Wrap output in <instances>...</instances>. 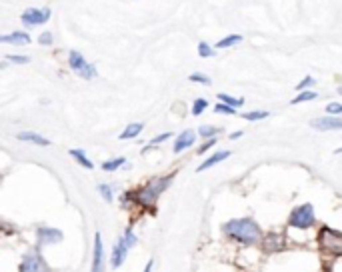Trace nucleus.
<instances>
[{
	"instance_id": "nucleus-37",
	"label": "nucleus",
	"mask_w": 342,
	"mask_h": 272,
	"mask_svg": "<svg viewBox=\"0 0 342 272\" xmlns=\"http://www.w3.org/2000/svg\"><path fill=\"white\" fill-rule=\"evenodd\" d=\"M152 266H154V260H148V264H146L144 272H152Z\"/></svg>"
},
{
	"instance_id": "nucleus-29",
	"label": "nucleus",
	"mask_w": 342,
	"mask_h": 272,
	"mask_svg": "<svg viewBox=\"0 0 342 272\" xmlns=\"http://www.w3.org/2000/svg\"><path fill=\"white\" fill-rule=\"evenodd\" d=\"M192 82H200V84H210V78L208 76H204V74H200V72H194V74H190L188 76Z\"/></svg>"
},
{
	"instance_id": "nucleus-23",
	"label": "nucleus",
	"mask_w": 342,
	"mask_h": 272,
	"mask_svg": "<svg viewBox=\"0 0 342 272\" xmlns=\"http://www.w3.org/2000/svg\"><path fill=\"white\" fill-rule=\"evenodd\" d=\"M316 98V92H310V90H302L296 98H292V104H300V102H306V100H314Z\"/></svg>"
},
{
	"instance_id": "nucleus-5",
	"label": "nucleus",
	"mask_w": 342,
	"mask_h": 272,
	"mask_svg": "<svg viewBox=\"0 0 342 272\" xmlns=\"http://www.w3.org/2000/svg\"><path fill=\"white\" fill-rule=\"evenodd\" d=\"M68 64H70V68H72L80 78L90 80V78L96 76V68H94L92 64H88V62L84 60V56L80 55V52H76V50H72V52L68 55Z\"/></svg>"
},
{
	"instance_id": "nucleus-21",
	"label": "nucleus",
	"mask_w": 342,
	"mask_h": 272,
	"mask_svg": "<svg viewBox=\"0 0 342 272\" xmlns=\"http://www.w3.org/2000/svg\"><path fill=\"white\" fill-rule=\"evenodd\" d=\"M218 98H220V102H224V104H228V106H242L244 104V98H234V96H230V94H218Z\"/></svg>"
},
{
	"instance_id": "nucleus-24",
	"label": "nucleus",
	"mask_w": 342,
	"mask_h": 272,
	"mask_svg": "<svg viewBox=\"0 0 342 272\" xmlns=\"http://www.w3.org/2000/svg\"><path fill=\"white\" fill-rule=\"evenodd\" d=\"M206 108H208V100L198 98V100H194V104H192V114H194V116H198V114H202Z\"/></svg>"
},
{
	"instance_id": "nucleus-35",
	"label": "nucleus",
	"mask_w": 342,
	"mask_h": 272,
	"mask_svg": "<svg viewBox=\"0 0 342 272\" xmlns=\"http://www.w3.org/2000/svg\"><path fill=\"white\" fill-rule=\"evenodd\" d=\"M8 60H10V62H16V64H28V60H30V58H28V56L10 55V56H8Z\"/></svg>"
},
{
	"instance_id": "nucleus-8",
	"label": "nucleus",
	"mask_w": 342,
	"mask_h": 272,
	"mask_svg": "<svg viewBox=\"0 0 342 272\" xmlns=\"http://www.w3.org/2000/svg\"><path fill=\"white\" fill-rule=\"evenodd\" d=\"M262 246L266 252H280L286 248V236L280 232H270L262 238Z\"/></svg>"
},
{
	"instance_id": "nucleus-13",
	"label": "nucleus",
	"mask_w": 342,
	"mask_h": 272,
	"mask_svg": "<svg viewBox=\"0 0 342 272\" xmlns=\"http://www.w3.org/2000/svg\"><path fill=\"white\" fill-rule=\"evenodd\" d=\"M102 262H104V248H102V238L96 232L94 234V256H92V270L90 272H102Z\"/></svg>"
},
{
	"instance_id": "nucleus-26",
	"label": "nucleus",
	"mask_w": 342,
	"mask_h": 272,
	"mask_svg": "<svg viewBox=\"0 0 342 272\" xmlns=\"http://www.w3.org/2000/svg\"><path fill=\"white\" fill-rule=\"evenodd\" d=\"M168 138H170V132H164V134H158V136H154V138H152V140L148 142V146H144V148H142V152H144L146 148H152L154 144H160V142H164V140H168Z\"/></svg>"
},
{
	"instance_id": "nucleus-16",
	"label": "nucleus",
	"mask_w": 342,
	"mask_h": 272,
	"mask_svg": "<svg viewBox=\"0 0 342 272\" xmlns=\"http://www.w3.org/2000/svg\"><path fill=\"white\" fill-rule=\"evenodd\" d=\"M16 138H18V140H24V142H34V144H38V146H48V144H50L48 138H44V136H40V134H36V132H20Z\"/></svg>"
},
{
	"instance_id": "nucleus-38",
	"label": "nucleus",
	"mask_w": 342,
	"mask_h": 272,
	"mask_svg": "<svg viewBox=\"0 0 342 272\" xmlns=\"http://www.w3.org/2000/svg\"><path fill=\"white\" fill-rule=\"evenodd\" d=\"M240 136H242V132H234L230 138H232V140H236V138H240Z\"/></svg>"
},
{
	"instance_id": "nucleus-27",
	"label": "nucleus",
	"mask_w": 342,
	"mask_h": 272,
	"mask_svg": "<svg viewBox=\"0 0 342 272\" xmlns=\"http://www.w3.org/2000/svg\"><path fill=\"white\" fill-rule=\"evenodd\" d=\"M198 55L202 56V58H210V56H214V50H212L206 42H200V44H198Z\"/></svg>"
},
{
	"instance_id": "nucleus-28",
	"label": "nucleus",
	"mask_w": 342,
	"mask_h": 272,
	"mask_svg": "<svg viewBox=\"0 0 342 272\" xmlns=\"http://www.w3.org/2000/svg\"><path fill=\"white\" fill-rule=\"evenodd\" d=\"M198 134H200L202 138H208V136L218 134V130H216V128H212V126H206V124H204V126H200V128H198Z\"/></svg>"
},
{
	"instance_id": "nucleus-14",
	"label": "nucleus",
	"mask_w": 342,
	"mask_h": 272,
	"mask_svg": "<svg viewBox=\"0 0 342 272\" xmlns=\"http://www.w3.org/2000/svg\"><path fill=\"white\" fill-rule=\"evenodd\" d=\"M0 42L2 44H28L30 42V36L26 34V32H12V34H6V36H2L0 38Z\"/></svg>"
},
{
	"instance_id": "nucleus-19",
	"label": "nucleus",
	"mask_w": 342,
	"mask_h": 272,
	"mask_svg": "<svg viewBox=\"0 0 342 272\" xmlns=\"http://www.w3.org/2000/svg\"><path fill=\"white\" fill-rule=\"evenodd\" d=\"M242 40V36L240 34H230L226 38H222V40H218V48H228V46H234V44H238Z\"/></svg>"
},
{
	"instance_id": "nucleus-30",
	"label": "nucleus",
	"mask_w": 342,
	"mask_h": 272,
	"mask_svg": "<svg viewBox=\"0 0 342 272\" xmlns=\"http://www.w3.org/2000/svg\"><path fill=\"white\" fill-rule=\"evenodd\" d=\"M122 238H124V242H126V244L130 246V248H132V246L136 244V236H134V232H132V228H128V230L124 232V236H122Z\"/></svg>"
},
{
	"instance_id": "nucleus-36",
	"label": "nucleus",
	"mask_w": 342,
	"mask_h": 272,
	"mask_svg": "<svg viewBox=\"0 0 342 272\" xmlns=\"http://www.w3.org/2000/svg\"><path fill=\"white\" fill-rule=\"evenodd\" d=\"M210 146H214V140H208V142H204V144H202V146H200V148H198V152H200V154H202V152H206V150H208V148H210Z\"/></svg>"
},
{
	"instance_id": "nucleus-22",
	"label": "nucleus",
	"mask_w": 342,
	"mask_h": 272,
	"mask_svg": "<svg viewBox=\"0 0 342 272\" xmlns=\"http://www.w3.org/2000/svg\"><path fill=\"white\" fill-rule=\"evenodd\" d=\"M126 162V158H114V160H108V162H104L102 164V170H106V172H114V170H118L122 164Z\"/></svg>"
},
{
	"instance_id": "nucleus-20",
	"label": "nucleus",
	"mask_w": 342,
	"mask_h": 272,
	"mask_svg": "<svg viewBox=\"0 0 342 272\" xmlns=\"http://www.w3.org/2000/svg\"><path fill=\"white\" fill-rule=\"evenodd\" d=\"M244 120H250V122H254V120H264V118H268L270 116V112H266V110H260V112H244V114H240Z\"/></svg>"
},
{
	"instance_id": "nucleus-3",
	"label": "nucleus",
	"mask_w": 342,
	"mask_h": 272,
	"mask_svg": "<svg viewBox=\"0 0 342 272\" xmlns=\"http://www.w3.org/2000/svg\"><path fill=\"white\" fill-rule=\"evenodd\" d=\"M318 244L324 252H328L332 256H342V232L338 230L322 226L318 232Z\"/></svg>"
},
{
	"instance_id": "nucleus-1",
	"label": "nucleus",
	"mask_w": 342,
	"mask_h": 272,
	"mask_svg": "<svg viewBox=\"0 0 342 272\" xmlns=\"http://www.w3.org/2000/svg\"><path fill=\"white\" fill-rule=\"evenodd\" d=\"M224 234L230 240L240 244H256L260 242V228L252 218H234L224 224Z\"/></svg>"
},
{
	"instance_id": "nucleus-25",
	"label": "nucleus",
	"mask_w": 342,
	"mask_h": 272,
	"mask_svg": "<svg viewBox=\"0 0 342 272\" xmlns=\"http://www.w3.org/2000/svg\"><path fill=\"white\" fill-rule=\"evenodd\" d=\"M98 192L102 194V198H104L106 202H112L114 194H112V186H110V184H100V186H98Z\"/></svg>"
},
{
	"instance_id": "nucleus-15",
	"label": "nucleus",
	"mask_w": 342,
	"mask_h": 272,
	"mask_svg": "<svg viewBox=\"0 0 342 272\" xmlns=\"http://www.w3.org/2000/svg\"><path fill=\"white\" fill-rule=\"evenodd\" d=\"M228 156H230V152L228 150H220V152H216V154H212L208 160H204V162L198 166V172H204V170H208V168H212V166H216L218 162H222V160H226Z\"/></svg>"
},
{
	"instance_id": "nucleus-32",
	"label": "nucleus",
	"mask_w": 342,
	"mask_h": 272,
	"mask_svg": "<svg viewBox=\"0 0 342 272\" xmlns=\"http://www.w3.org/2000/svg\"><path fill=\"white\" fill-rule=\"evenodd\" d=\"M312 84H314V78H312V76H306L304 80H300V82H298V86H296V88L302 92L304 88H308V86H312Z\"/></svg>"
},
{
	"instance_id": "nucleus-11",
	"label": "nucleus",
	"mask_w": 342,
	"mask_h": 272,
	"mask_svg": "<svg viewBox=\"0 0 342 272\" xmlns=\"http://www.w3.org/2000/svg\"><path fill=\"white\" fill-rule=\"evenodd\" d=\"M128 244L124 242V238H120L118 242H116V246L112 248V258H110V264H112V268H120L122 264H124V260H126V256H128Z\"/></svg>"
},
{
	"instance_id": "nucleus-34",
	"label": "nucleus",
	"mask_w": 342,
	"mask_h": 272,
	"mask_svg": "<svg viewBox=\"0 0 342 272\" xmlns=\"http://www.w3.org/2000/svg\"><path fill=\"white\" fill-rule=\"evenodd\" d=\"M38 42H40L42 46H46V44H52V34H50V32H42V34L38 36Z\"/></svg>"
},
{
	"instance_id": "nucleus-39",
	"label": "nucleus",
	"mask_w": 342,
	"mask_h": 272,
	"mask_svg": "<svg viewBox=\"0 0 342 272\" xmlns=\"http://www.w3.org/2000/svg\"><path fill=\"white\" fill-rule=\"evenodd\" d=\"M338 92H340V94H342V86H340V88H338Z\"/></svg>"
},
{
	"instance_id": "nucleus-12",
	"label": "nucleus",
	"mask_w": 342,
	"mask_h": 272,
	"mask_svg": "<svg viewBox=\"0 0 342 272\" xmlns=\"http://www.w3.org/2000/svg\"><path fill=\"white\" fill-rule=\"evenodd\" d=\"M194 140H196V132H192V130H182V132L176 136V142H174V154H180L182 150L190 148V146L194 144Z\"/></svg>"
},
{
	"instance_id": "nucleus-6",
	"label": "nucleus",
	"mask_w": 342,
	"mask_h": 272,
	"mask_svg": "<svg viewBox=\"0 0 342 272\" xmlns=\"http://www.w3.org/2000/svg\"><path fill=\"white\" fill-rule=\"evenodd\" d=\"M18 272H50V268L38 250H30L24 254Z\"/></svg>"
},
{
	"instance_id": "nucleus-4",
	"label": "nucleus",
	"mask_w": 342,
	"mask_h": 272,
	"mask_svg": "<svg viewBox=\"0 0 342 272\" xmlns=\"http://www.w3.org/2000/svg\"><path fill=\"white\" fill-rule=\"evenodd\" d=\"M314 222H316V216H314V206H312V204L296 206V208L290 212V216H288V226L300 228V230L314 226Z\"/></svg>"
},
{
	"instance_id": "nucleus-7",
	"label": "nucleus",
	"mask_w": 342,
	"mask_h": 272,
	"mask_svg": "<svg viewBox=\"0 0 342 272\" xmlns=\"http://www.w3.org/2000/svg\"><path fill=\"white\" fill-rule=\"evenodd\" d=\"M50 18V8H28L22 12V24L24 26H40L48 22Z\"/></svg>"
},
{
	"instance_id": "nucleus-31",
	"label": "nucleus",
	"mask_w": 342,
	"mask_h": 272,
	"mask_svg": "<svg viewBox=\"0 0 342 272\" xmlns=\"http://www.w3.org/2000/svg\"><path fill=\"white\" fill-rule=\"evenodd\" d=\"M216 112H218V114H222V112H224V114H236V108H234V106H228V104H224V102H220V104H216Z\"/></svg>"
},
{
	"instance_id": "nucleus-9",
	"label": "nucleus",
	"mask_w": 342,
	"mask_h": 272,
	"mask_svg": "<svg viewBox=\"0 0 342 272\" xmlns=\"http://www.w3.org/2000/svg\"><path fill=\"white\" fill-rule=\"evenodd\" d=\"M36 238L40 244H58L62 240V232L52 226H40L36 230Z\"/></svg>"
},
{
	"instance_id": "nucleus-2",
	"label": "nucleus",
	"mask_w": 342,
	"mask_h": 272,
	"mask_svg": "<svg viewBox=\"0 0 342 272\" xmlns=\"http://www.w3.org/2000/svg\"><path fill=\"white\" fill-rule=\"evenodd\" d=\"M170 186V176H162V178H152L142 190L136 192V200L142 206H154L158 196Z\"/></svg>"
},
{
	"instance_id": "nucleus-33",
	"label": "nucleus",
	"mask_w": 342,
	"mask_h": 272,
	"mask_svg": "<svg viewBox=\"0 0 342 272\" xmlns=\"http://www.w3.org/2000/svg\"><path fill=\"white\" fill-rule=\"evenodd\" d=\"M326 112H328V114H342V104L340 102H330V104L326 106Z\"/></svg>"
},
{
	"instance_id": "nucleus-17",
	"label": "nucleus",
	"mask_w": 342,
	"mask_h": 272,
	"mask_svg": "<svg viewBox=\"0 0 342 272\" xmlns=\"http://www.w3.org/2000/svg\"><path fill=\"white\" fill-rule=\"evenodd\" d=\"M142 128H144V126H142L140 122H134V124H128V126L124 128V132L120 134V138H122V140H128V138H136V136H138V134L142 132Z\"/></svg>"
},
{
	"instance_id": "nucleus-18",
	"label": "nucleus",
	"mask_w": 342,
	"mask_h": 272,
	"mask_svg": "<svg viewBox=\"0 0 342 272\" xmlns=\"http://www.w3.org/2000/svg\"><path fill=\"white\" fill-rule=\"evenodd\" d=\"M70 156L76 160L78 164H82L84 168H94V164L88 160V156L84 154V150H78V148H74V150H70Z\"/></svg>"
},
{
	"instance_id": "nucleus-10",
	"label": "nucleus",
	"mask_w": 342,
	"mask_h": 272,
	"mask_svg": "<svg viewBox=\"0 0 342 272\" xmlns=\"http://www.w3.org/2000/svg\"><path fill=\"white\" fill-rule=\"evenodd\" d=\"M310 126L314 130H336V128H342V118H336V116H320V118H314L310 122Z\"/></svg>"
}]
</instances>
